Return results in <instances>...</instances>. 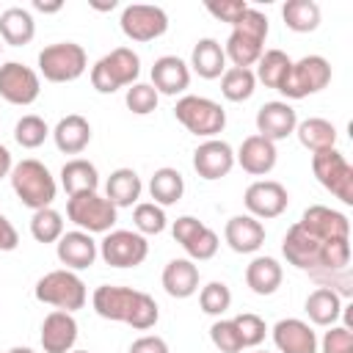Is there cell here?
<instances>
[{"instance_id": "cell-42", "label": "cell", "mask_w": 353, "mask_h": 353, "mask_svg": "<svg viewBox=\"0 0 353 353\" xmlns=\"http://www.w3.org/2000/svg\"><path fill=\"white\" fill-rule=\"evenodd\" d=\"M124 102H127V108H130L135 116H146V113H152V110L157 108L160 94L152 88V83H132V85L127 88Z\"/></svg>"}, {"instance_id": "cell-5", "label": "cell", "mask_w": 353, "mask_h": 353, "mask_svg": "<svg viewBox=\"0 0 353 353\" xmlns=\"http://www.w3.org/2000/svg\"><path fill=\"white\" fill-rule=\"evenodd\" d=\"M36 301L41 303H50L61 312H77L85 306L88 301V292H85V284L83 279L74 273V270H50L44 273L39 281H36V290H33Z\"/></svg>"}, {"instance_id": "cell-26", "label": "cell", "mask_w": 353, "mask_h": 353, "mask_svg": "<svg viewBox=\"0 0 353 353\" xmlns=\"http://www.w3.org/2000/svg\"><path fill=\"white\" fill-rule=\"evenodd\" d=\"M33 36H36V22L28 8L11 6L0 14V41H6L11 47H25V44H30Z\"/></svg>"}, {"instance_id": "cell-44", "label": "cell", "mask_w": 353, "mask_h": 353, "mask_svg": "<svg viewBox=\"0 0 353 353\" xmlns=\"http://www.w3.org/2000/svg\"><path fill=\"white\" fill-rule=\"evenodd\" d=\"M210 339L212 345L221 350V353H240L243 350V342H240V334L234 328L232 320H215L210 325Z\"/></svg>"}, {"instance_id": "cell-12", "label": "cell", "mask_w": 353, "mask_h": 353, "mask_svg": "<svg viewBox=\"0 0 353 353\" xmlns=\"http://www.w3.org/2000/svg\"><path fill=\"white\" fill-rule=\"evenodd\" d=\"M119 25L130 41H154L168 30V14L160 6L132 3L121 11Z\"/></svg>"}, {"instance_id": "cell-46", "label": "cell", "mask_w": 353, "mask_h": 353, "mask_svg": "<svg viewBox=\"0 0 353 353\" xmlns=\"http://www.w3.org/2000/svg\"><path fill=\"white\" fill-rule=\"evenodd\" d=\"M207 11L215 17V19H221V22H229V25H237V19L248 11V3L245 0H210L207 3Z\"/></svg>"}, {"instance_id": "cell-41", "label": "cell", "mask_w": 353, "mask_h": 353, "mask_svg": "<svg viewBox=\"0 0 353 353\" xmlns=\"http://www.w3.org/2000/svg\"><path fill=\"white\" fill-rule=\"evenodd\" d=\"M232 323H234V328H237V334H240L243 347H256V345L265 339V334H268L265 320H262L259 314H254V312H243V314L232 317Z\"/></svg>"}, {"instance_id": "cell-28", "label": "cell", "mask_w": 353, "mask_h": 353, "mask_svg": "<svg viewBox=\"0 0 353 353\" xmlns=\"http://www.w3.org/2000/svg\"><path fill=\"white\" fill-rule=\"evenodd\" d=\"M141 190H143L141 176H138L132 168H116V171L108 176V182H105V199H108L116 210H119V207H132V204H138Z\"/></svg>"}, {"instance_id": "cell-54", "label": "cell", "mask_w": 353, "mask_h": 353, "mask_svg": "<svg viewBox=\"0 0 353 353\" xmlns=\"http://www.w3.org/2000/svg\"><path fill=\"white\" fill-rule=\"evenodd\" d=\"M256 353H268V350H256Z\"/></svg>"}, {"instance_id": "cell-33", "label": "cell", "mask_w": 353, "mask_h": 353, "mask_svg": "<svg viewBox=\"0 0 353 353\" xmlns=\"http://www.w3.org/2000/svg\"><path fill=\"white\" fill-rule=\"evenodd\" d=\"M149 193H152L154 204H160V207L176 204V201L182 199V193H185V179H182V174H179L176 168L163 165V168H157V171L152 174V179H149Z\"/></svg>"}, {"instance_id": "cell-49", "label": "cell", "mask_w": 353, "mask_h": 353, "mask_svg": "<svg viewBox=\"0 0 353 353\" xmlns=\"http://www.w3.org/2000/svg\"><path fill=\"white\" fill-rule=\"evenodd\" d=\"M19 245V234L11 226V221L6 215H0V251H14Z\"/></svg>"}, {"instance_id": "cell-39", "label": "cell", "mask_w": 353, "mask_h": 353, "mask_svg": "<svg viewBox=\"0 0 353 353\" xmlns=\"http://www.w3.org/2000/svg\"><path fill=\"white\" fill-rule=\"evenodd\" d=\"M132 223H135V232L138 234H160L168 223L165 212L160 204L154 201H141L135 204V212H132Z\"/></svg>"}, {"instance_id": "cell-24", "label": "cell", "mask_w": 353, "mask_h": 353, "mask_svg": "<svg viewBox=\"0 0 353 353\" xmlns=\"http://www.w3.org/2000/svg\"><path fill=\"white\" fill-rule=\"evenodd\" d=\"M52 138L63 154H80L91 143V124L80 113H69L55 124Z\"/></svg>"}, {"instance_id": "cell-3", "label": "cell", "mask_w": 353, "mask_h": 353, "mask_svg": "<svg viewBox=\"0 0 353 353\" xmlns=\"http://www.w3.org/2000/svg\"><path fill=\"white\" fill-rule=\"evenodd\" d=\"M8 176H11V188H14L17 199L25 207H30L33 212L44 210V207H52L58 185H55V176L50 174V168L44 163L28 157V160L17 163Z\"/></svg>"}, {"instance_id": "cell-18", "label": "cell", "mask_w": 353, "mask_h": 353, "mask_svg": "<svg viewBox=\"0 0 353 353\" xmlns=\"http://www.w3.org/2000/svg\"><path fill=\"white\" fill-rule=\"evenodd\" d=\"M77 342V320L72 312H50L41 323V347L44 353H69Z\"/></svg>"}, {"instance_id": "cell-35", "label": "cell", "mask_w": 353, "mask_h": 353, "mask_svg": "<svg viewBox=\"0 0 353 353\" xmlns=\"http://www.w3.org/2000/svg\"><path fill=\"white\" fill-rule=\"evenodd\" d=\"M290 66H292V58L284 52V50H265L262 58L256 61V80L265 83V88H281L287 74H290Z\"/></svg>"}, {"instance_id": "cell-17", "label": "cell", "mask_w": 353, "mask_h": 353, "mask_svg": "<svg viewBox=\"0 0 353 353\" xmlns=\"http://www.w3.org/2000/svg\"><path fill=\"white\" fill-rule=\"evenodd\" d=\"M298 127V113L290 102H281V99H273V102H265L259 110H256V135L268 138V141H284L287 135H292Z\"/></svg>"}, {"instance_id": "cell-34", "label": "cell", "mask_w": 353, "mask_h": 353, "mask_svg": "<svg viewBox=\"0 0 353 353\" xmlns=\"http://www.w3.org/2000/svg\"><path fill=\"white\" fill-rule=\"evenodd\" d=\"M320 6L314 0H287L281 6V19L295 33H312L320 25Z\"/></svg>"}, {"instance_id": "cell-19", "label": "cell", "mask_w": 353, "mask_h": 353, "mask_svg": "<svg viewBox=\"0 0 353 353\" xmlns=\"http://www.w3.org/2000/svg\"><path fill=\"white\" fill-rule=\"evenodd\" d=\"M276 157H279V152H276L273 141H268L262 135H248L240 143V149L234 154V163H240V168L245 174L265 176V174H270L276 168Z\"/></svg>"}, {"instance_id": "cell-23", "label": "cell", "mask_w": 353, "mask_h": 353, "mask_svg": "<svg viewBox=\"0 0 353 353\" xmlns=\"http://www.w3.org/2000/svg\"><path fill=\"white\" fill-rule=\"evenodd\" d=\"M223 237L234 254H254L265 243V226L251 215H234L226 221Z\"/></svg>"}, {"instance_id": "cell-37", "label": "cell", "mask_w": 353, "mask_h": 353, "mask_svg": "<svg viewBox=\"0 0 353 353\" xmlns=\"http://www.w3.org/2000/svg\"><path fill=\"white\" fill-rule=\"evenodd\" d=\"M30 234L36 243H58L63 234V215L52 207L36 210L30 218Z\"/></svg>"}, {"instance_id": "cell-20", "label": "cell", "mask_w": 353, "mask_h": 353, "mask_svg": "<svg viewBox=\"0 0 353 353\" xmlns=\"http://www.w3.org/2000/svg\"><path fill=\"white\" fill-rule=\"evenodd\" d=\"M55 254L66 265V270H85V268L94 265L99 248H97V243H94V237L88 232L74 229V232H63L61 234V240L55 245Z\"/></svg>"}, {"instance_id": "cell-1", "label": "cell", "mask_w": 353, "mask_h": 353, "mask_svg": "<svg viewBox=\"0 0 353 353\" xmlns=\"http://www.w3.org/2000/svg\"><path fill=\"white\" fill-rule=\"evenodd\" d=\"M91 303H94V312L99 317L113 320V323H127L138 331H149L160 320L157 301L141 290H132V287L102 284L94 290Z\"/></svg>"}, {"instance_id": "cell-55", "label": "cell", "mask_w": 353, "mask_h": 353, "mask_svg": "<svg viewBox=\"0 0 353 353\" xmlns=\"http://www.w3.org/2000/svg\"><path fill=\"white\" fill-rule=\"evenodd\" d=\"M0 50H3V44H0Z\"/></svg>"}, {"instance_id": "cell-53", "label": "cell", "mask_w": 353, "mask_h": 353, "mask_svg": "<svg viewBox=\"0 0 353 353\" xmlns=\"http://www.w3.org/2000/svg\"><path fill=\"white\" fill-rule=\"evenodd\" d=\"M69 353H88V350H69Z\"/></svg>"}, {"instance_id": "cell-32", "label": "cell", "mask_w": 353, "mask_h": 353, "mask_svg": "<svg viewBox=\"0 0 353 353\" xmlns=\"http://www.w3.org/2000/svg\"><path fill=\"white\" fill-rule=\"evenodd\" d=\"M61 185H63L66 196H77V193L97 190V188H99L97 165L88 163V160H83V157H74V160L63 163V168H61Z\"/></svg>"}, {"instance_id": "cell-29", "label": "cell", "mask_w": 353, "mask_h": 353, "mask_svg": "<svg viewBox=\"0 0 353 353\" xmlns=\"http://www.w3.org/2000/svg\"><path fill=\"white\" fill-rule=\"evenodd\" d=\"M284 270L273 256H254L245 268V284L256 295H273L281 287Z\"/></svg>"}, {"instance_id": "cell-21", "label": "cell", "mask_w": 353, "mask_h": 353, "mask_svg": "<svg viewBox=\"0 0 353 353\" xmlns=\"http://www.w3.org/2000/svg\"><path fill=\"white\" fill-rule=\"evenodd\" d=\"M273 342L279 353H317V336L309 323L298 317H284L273 325Z\"/></svg>"}, {"instance_id": "cell-51", "label": "cell", "mask_w": 353, "mask_h": 353, "mask_svg": "<svg viewBox=\"0 0 353 353\" xmlns=\"http://www.w3.org/2000/svg\"><path fill=\"white\" fill-rule=\"evenodd\" d=\"M33 8H36V11H41V14H55V11H61V8H63V3H61V0H52V3L33 0Z\"/></svg>"}, {"instance_id": "cell-22", "label": "cell", "mask_w": 353, "mask_h": 353, "mask_svg": "<svg viewBox=\"0 0 353 353\" xmlns=\"http://www.w3.org/2000/svg\"><path fill=\"white\" fill-rule=\"evenodd\" d=\"M190 85V69L176 55H160L152 66V88L165 97H176Z\"/></svg>"}, {"instance_id": "cell-8", "label": "cell", "mask_w": 353, "mask_h": 353, "mask_svg": "<svg viewBox=\"0 0 353 353\" xmlns=\"http://www.w3.org/2000/svg\"><path fill=\"white\" fill-rule=\"evenodd\" d=\"M88 69V55L74 41H58L39 52V72L50 83H72Z\"/></svg>"}, {"instance_id": "cell-38", "label": "cell", "mask_w": 353, "mask_h": 353, "mask_svg": "<svg viewBox=\"0 0 353 353\" xmlns=\"http://www.w3.org/2000/svg\"><path fill=\"white\" fill-rule=\"evenodd\" d=\"M47 135H50V127H47V121H44L41 116H36V113L22 116V119L17 121V127H14V141H17L22 149H39V146L47 141Z\"/></svg>"}, {"instance_id": "cell-40", "label": "cell", "mask_w": 353, "mask_h": 353, "mask_svg": "<svg viewBox=\"0 0 353 353\" xmlns=\"http://www.w3.org/2000/svg\"><path fill=\"white\" fill-rule=\"evenodd\" d=\"M199 306L204 314H212V317H221L229 306H232V290L223 284V281H210L201 287L199 292Z\"/></svg>"}, {"instance_id": "cell-47", "label": "cell", "mask_w": 353, "mask_h": 353, "mask_svg": "<svg viewBox=\"0 0 353 353\" xmlns=\"http://www.w3.org/2000/svg\"><path fill=\"white\" fill-rule=\"evenodd\" d=\"M201 226H204V223H201L199 218H193V215H179V218L174 221V226H171V234H174V240H176L179 245H185Z\"/></svg>"}, {"instance_id": "cell-4", "label": "cell", "mask_w": 353, "mask_h": 353, "mask_svg": "<svg viewBox=\"0 0 353 353\" xmlns=\"http://www.w3.org/2000/svg\"><path fill=\"white\" fill-rule=\"evenodd\" d=\"M138 74H141L138 52H132L130 47H116L91 66V85L99 94H113L124 85H132Z\"/></svg>"}, {"instance_id": "cell-6", "label": "cell", "mask_w": 353, "mask_h": 353, "mask_svg": "<svg viewBox=\"0 0 353 353\" xmlns=\"http://www.w3.org/2000/svg\"><path fill=\"white\" fill-rule=\"evenodd\" d=\"M174 116L188 132L199 138H215L226 127V110L218 102L207 97H196V94H185L182 99H176Z\"/></svg>"}, {"instance_id": "cell-13", "label": "cell", "mask_w": 353, "mask_h": 353, "mask_svg": "<svg viewBox=\"0 0 353 353\" xmlns=\"http://www.w3.org/2000/svg\"><path fill=\"white\" fill-rule=\"evenodd\" d=\"M243 201H245V210H248L251 218L268 221V218H279V215L287 210L290 193H287V188H284L281 182H276V179H256V182H251V185L245 188Z\"/></svg>"}, {"instance_id": "cell-48", "label": "cell", "mask_w": 353, "mask_h": 353, "mask_svg": "<svg viewBox=\"0 0 353 353\" xmlns=\"http://www.w3.org/2000/svg\"><path fill=\"white\" fill-rule=\"evenodd\" d=\"M130 353H168V345H165L163 336L146 334V336H138V339L130 345Z\"/></svg>"}, {"instance_id": "cell-25", "label": "cell", "mask_w": 353, "mask_h": 353, "mask_svg": "<svg viewBox=\"0 0 353 353\" xmlns=\"http://www.w3.org/2000/svg\"><path fill=\"white\" fill-rule=\"evenodd\" d=\"M163 287L171 298H190L199 290V268L193 259H171L163 268Z\"/></svg>"}, {"instance_id": "cell-31", "label": "cell", "mask_w": 353, "mask_h": 353, "mask_svg": "<svg viewBox=\"0 0 353 353\" xmlns=\"http://www.w3.org/2000/svg\"><path fill=\"white\" fill-rule=\"evenodd\" d=\"M303 309H306V314H309V320H312L314 325H334V323L339 320V314H342L345 306H342V298H339L334 290L317 287V290H312V292L306 295Z\"/></svg>"}, {"instance_id": "cell-9", "label": "cell", "mask_w": 353, "mask_h": 353, "mask_svg": "<svg viewBox=\"0 0 353 353\" xmlns=\"http://www.w3.org/2000/svg\"><path fill=\"white\" fill-rule=\"evenodd\" d=\"M312 171L331 196H336L342 204H353V165L345 160V154L336 146L325 152H314Z\"/></svg>"}, {"instance_id": "cell-27", "label": "cell", "mask_w": 353, "mask_h": 353, "mask_svg": "<svg viewBox=\"0 0 353 353\" xmlns=\"http://www.w3.org/2000/svg\"><path fill=\"white\" fill-rule=\"evenodd\" d=\"M190 66L204 80L221 77L226 72V52H223L221 41H215L210 36L207 39H199L196 47H193V52H190Z\"/></svg>"}, {"instance_id": "cell-16", "label": "cell", "mask_w": 353, "mask_h": 353, "mask_svg": "<svg viewBox=\"0 0 353 353\" xmlns=\"http://www.w3.org/2000/svg\"><path fill=\"white\" fill-rule=\"evenodd\" d=\"M193 168L207 182L221 179L234 168V149L221 138H207L193 152Z\"/></svg>"}, {"instance_id": "cell-11", "label": "cell", "mask_w": 353, "mask_h": 353, "mask_svg": "<svg viewBox=\"0 0 353 353\" xmlns=\"http://www.w3.org/2000/svg\"><path fill=\"white\" fill-rule=\"evenodd\" d=\"M99 254L110 268H138L149 256V243L132 229H110L99 243Z\"/></svg>"}, {"instance_id": "cell-30", "label": "cell", "mask_w": 353, "mask_h": 353, "mask_svg": "<svg viewBox=\"0 0 353 353\" xmlns=\"http://www.w3.org/2000/svg\"><path fill=\"white\" fill-rule=\"evenodd\" d=\"M295 135H298L301 146H303V149H309L312 154H314V152H325V149H334V146H336V127H334L328 119H317V116L303 119V121H298Z\"/></svg>"}, {"instance_id": "cell-14", "label": "cell", "mask_w": 353, "mask_h": 353, "mask_svg": "<svg viewBox=\"0 0 353 353\" xmlns=\"http://www.w3.org/2000/svg\"><path fill=\"white\" fill-rule=\"evenodd\" d=\"M41 83L39 74L19 63V61H6L0 66V97L11 105H33L39 99Z\"/></svg>"}, {"instance_id": "cell-2", "label": "cell", "mask_w": 353, "mask_h": 353, "mask_svg": "<svg viewBox=\"0 0 353 353\" xmlns=\"http://www.w3.org/2000/svg\"><path fill=\"white\" fill-rule=\"evenodd\" d=\"M268 17L256 8L248 6V11L237 19V25H232V33L226 39V58L237 66V69H251L262 52H265V39H268Z\"/></svg>"}, {"instance_id": "cell-52", "label": "cell", "mask_w": 353, "mask_h": 353, "mask_svg": "<svg viewBox=\"0 0 353 353\" xmlns=\"http://www.w3.org/2000/svg\"><path fill=\"white\" fill-rule=\"evenodd\" d=\"M8 353H33V350H30V347H11Z\"/></svg>"}, {"instance_id": "cell-50", "label": "cell", "mask_w": 353, "mask_h": 353, "mask_svg": "<svg viewBox=\"0 0 353 353\" xmlns=\"http://www.w3.org/2000/svg\"><path fill=\"white\" fill-rule=\"evenodd\" d=\"M11 168H14V163H11V152L0 143V179H3V176H8V174H11Z\"/></svg>"}, {"instance_id": "cell-15", "label": "cell", "mask_w": 353, "mask_h": 353, "mask_svg": "<svg viewBox=\"0 0 353 353\" xmlns=\"http://www.w3.org/2000/svg\"><path fill=\"white\" fill-rule=\"evenodd\" d=\"M309 234H314L317 240H350V221L347 215H342L339 210H331L325 204H312L303 210L301 221H298Z\"/></svg>"}, {"instance_id": "cell-7", "label": "cell", "mask_w": 353, "mask_h": 353, "mask_svg": "<svg viewBox=\"0 0 353 353\" xmlns=\"http://www.w3.org/2000/svg\"><path fill=\"white\" fill-rule=\"evenodd\" d=\"M66 218L80 232L108 234L116 223V207L97 190H88V193H77V196L66 199Z\"/></svg>"}, {"instance_id": "cell-10", "label": "cell", "mask_w": 353, "mask_h": 353, "mask_svg": "<svg viewBox=\"0 0 353 353\" xmlns=\"http://www.w3.org/2000/svg\"><path fill=\"white\" fill-rule=\"evenodd\" d=\"M328 83H331V63L323 55H303L301 61H292L290 74L279 91L287 99H303L309 94L323 91Z\"/></svg>"}, {"instance_id": "cell-36", "label": "cell", "mask_w": 353, "mask_h": 353, "mask_svg": "<svg viewBox=\"0 0 353 353\" xmlns=\"http://www.w3.org/2000/svg\"><path fill=\"white\" fill-rule=\"evenodd\" d=\"M256 88V77L251 69H237V66H226V72L221 74V94L229 102H245Z\"/></svg>"}, {"instance_id": "cell-43", "label": "cell", "mask_w": 353, "mask_h": 353, "mask_svg": "<svg viewBox=\"0 0 353 353\" xmlns=\"http://www.w3.org/2000/svg\"><path fill=\"white\" fill-rule=\"evenodd\" d=\"M218 245H221V240H218V234L210 229V226H201L182 248L188 251V259H199V262H204V259H212L215 254H218Z\"/></svg>"}, {"instance_id": "cell-45", "label": "cell", "mask_w": 353, "mask_h": 353, "mask_svg": "<svg viewBox=\"0 0 353 353\" xmlns=\"http://www.w3.org/2000/svg\"><path fill=\"white\" fill-rule=\"evenodd\" d=\"M323 353H353V331L347 325H331L323 336Z\"/></svg>"}]
</instances>
